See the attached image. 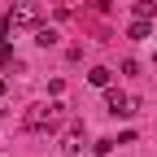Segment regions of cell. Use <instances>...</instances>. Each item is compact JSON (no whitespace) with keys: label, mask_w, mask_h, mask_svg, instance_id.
I'll return each mask as SVG.
<instances>
[{"label":"cell","mask_w":157,"mask_h":157,"mask_svg":"<svg viewBox=\"0 0 157 157\" xmlns=\"http://www.w3.org/2000/svg\"><path fill=\"white\" fill-rule=\"evenodd\" d=\"M61 101H52V105H31L26 113H22V127L26 131H52L57 127V118H61Z\"/></svg>","instance_id":"obj_1"},{"label":"cell","mask_w":157,"mask_h":157,"mask_svg":"<svg viewBox=\"0 0 157 157\" xmlns=\"http://www.w3.org/2000/svg\"><path fill=\"white\" fill-rule=\"evenodd\" d=\"M105 105H109V113H113V118H131V113H135V109H131V96L113 92V87L105 92Z\"/></svg>","instance_id":"obj_2"},{"label":"cell","mask_w":157,"mask_h":157,"mask_svg":"<svg viewBox=\"0 0 157 157\" xmlns=\"http://www.w3.org/2000/svg\"><path fill=\"white\" fill-rule=\"evenodd\" d=\"M9 22H13V26H35V22H39V13H35L31 5H17V9L9 13Z\"/></svg>","instance_id":"obj_3"},{"label":"cell","mask_w":157,"mask_h":157,"mask_svg":"<svg viewBox=\"0 0 157 157\" xmlns=\"http://www.w3.org/2000/svg\"><path fill=\"white\" fill-rule=\"evenodd\" d=\"M109 78H113V70H105V66H92L87 83H92V87H109Z\"/></svg>","instance_id":"obj_4"},{"label":"cell","mask_w":157,"mask_h":157,"mask_svg":"<svg viewBox=\"0 0 157 157\" xmlns=\"http://www.w3.org/2000/svg\"><path fill=\"white\" fill-rule=\"evenodd\" d=\"M148 31H153V22H148V17H135V22H131V39H148Z\"/></svg>","instance_id":"obj_5"},{"label":"cell","mask_w":157,"mask_h":157,"mask_svg":"<svg viewBox=\"0 0 157 157\" xmlns=\"http://www.w3.org/2000/svg\"><path fill=\"white\" fill-rule=\"evenodd\" d=\"M66 153H78V148H83V127H74L70 135H66V144H61Z\"/></svg>","instance_id":"obj_6"},{"label":"cell","mask_w":157,"mask_h":157,"mask_svg":"<svg viewBox=\"0 0 157 157\" xmlns=\"http://www.w3.org/2000/svg\"><path fill=\"white\" fill-rule=\"evenodd\" d=\"M35 44H39V48H52V44H57V31L39 26V31H35Z\"/></svg>","instance_id":"obj_7"},{"label":"cell","mask_w":157,"mask_h":157,"mask_svg":"<svg viewBox=\"0 0 157 157\" xmlns=\"http://www.w3.org/2000/svg\"><path fill=\"white\" fill-rule=\"evenodd\" d=\"M153 13H157V5H148V0H140V5H135V17H148V22H153Z\"/></svg>","instance_id":"obj_8"},{"label":"cell","mask_w":157,"mask_h":157,"mask_svg":"<svg viewBox=\"0 0 157 157\" xmlns=\"http://www.w3.org/2000/svg\"><path fill=\"white\" fill-rule=\"evenodd\" d=\"M87 5H96V9H109V5H105V0H87Z\"/></svg>","instance_id":"obj_9"},{"label":"cell","mask_w":157,"mask_h":157,"mask_svg":"<svg viewBox=\"0 0 157 157\" xmlns=\"http://www.w3.org/2000/svg\"><path fill=\"white\" fill-rule=\"evenodd\" d=\"M0 92H5V78H0Z\"/></svg>","instance_id":"obj_10"},{"label":"cell","mask_w":157,"mask_h":157,"mask_svg":"<svg viewBox=\"0 0 157 157\" xmlns=\"http://www.w3.org/2000/svg\"><path fill=\"white\" fill-rule=\"evenodd\" d=\"M153 57H157V52H153Z\"/></svg>","instance_id":"obj_11"}]
</instances>
